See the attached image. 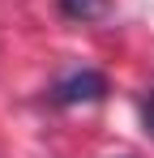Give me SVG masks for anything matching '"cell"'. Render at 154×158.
<instances>
[{
  "label": "cell",
  "mask_w": 154,
  "mask_h": 158,
  "mask_svg": "<svg viewBox=\"0 0 154 158\" xmlns=\"http://www.w3.org/2000/svg\"><path fill=\"white\" fill-rule=\"evenodd\" d=\"M146 120H150V128H154V94H150V107H146Z\"/></svg>",
  "instance_id": "3"
},
{
  "label": "cell",
  "mask_w": 154,
  "mask_h": 158,
  "mask_svg": "<svg viewBox=\"0 0 154 158\" xmlns=\"http://www.w3.org/2000/svg\"><path fill=\"white\" fill-rule=\"evenodd\" d=\"M103 94H107V77H103V73H94V69H81V73H69V77L56 81L51 103L77 107V103H99Z\"/></svg>",
  "instance_id": "1"
},
{
  "label": "cell",
  "mask_w": 154,
  "mask_h": 158,
  "mask_svg": "<svg viewBox=\"0 0 154 158\" xmlns=\"http://www.w3.org/2000/svg\"><path fill=\"white\" fill-rule=\"evenodd\" d=\"M60 9H64V17H77V22H99L107 17L111 0H60Z\"/></svg>",
  "instance_id": "2"
}]
</instances>
